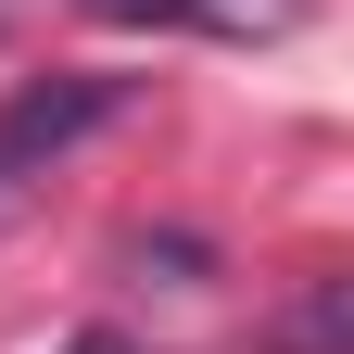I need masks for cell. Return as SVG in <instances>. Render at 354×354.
Returning <instances> with one entry per match:
<instances>
[{"instance_id":"cell-1","label":"cell","mask_w":354,"mask_h":354,"mask_svg":"<svg viewBox=\"0 0 354 354\" xmlns=\"http://www.w3.org/2000/svg\"><path fill=\"white\" fill-rule=\"evenodd\" d=\"M102 114H127V76H51V88H26V102L0 114V165L64 152V140H88Z\"/></svg>"},{"instance_id":"cell-2","label":"cell","mask_w":354,"mask_h":354,"mask_svg":"<svg viewBox=\"0 0 354 354\" xmlns=\"http://www.w3.org/2000/svg\"><path fill=\"white\" fill-rule=\"evenodd\" d=\"M102 26H190V38H279L291 0H88Z\"/></svg>"},{"instance_id":"cell-3","label":"cell","mask_w":354,"mask_h":354,"mask_svg":"<svg viewBox=\"0 0 354 354\" xmlns=\"http://www.w3.org/2000/svg\"><path fill=\"white\" fill-rule=\"evenodd\" d=\"M76 354H127V342H102V329H88V342H76Z\"/></svg>"}]
</instances>
